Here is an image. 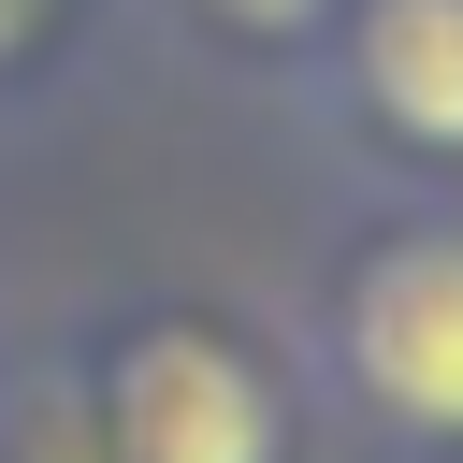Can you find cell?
<instances>
[{"label":"cell","mask_w":463,"mask_h":463,"mask_svg":"<svg viewBox=\"0 0 463 463\" xmlns=\"http://www.w3.org/2000/svg\"><path fill=\"white\" fill-rule=\"evenodd\" d=\"M362 87L420 145H463V0H376L362 14Z\"/></svg>","instance_id":"3"},{"label":"cell","mask_w":463,"mask_h":463,"mask_svg":"<svg viewBox=\"0 0 463 463\" xmlns=\"http://www.w3.org/2000/svg\"><path fill=\"white\" fill-rule=\"evenodd\" d=\"M347 362L391 420L420 434H463V232H420L391 260H362L347 289Z\"/></svg>","instance_id":"2"},{"label":"cell","mask_w":463,"mask_h":463,"mask_svg":"<svg viewBox=\"0 0 463 463\" xmlns=\"http://www.w3.org/2000/svg\"><path fill=\"white\" fill-rule=\"evenodd\" d=\"M101 449L116 463H275V391L246 347L159 318V333H130V362L101 391Z\"/></svg>","instance_id":"1"},{"label":"cell","mask_w":463,"mask_h":463,"mask_svg":"<svg viewBox=\"0 0 463 463\" xmlns=\"http://www.w3.org/2000/svg\"><path fill=\"white\" fill-rule=\"evenodd\" d=\"M232 14H304V0H232Z\"/></svg>","instance_id":"4"}]
</instances>
